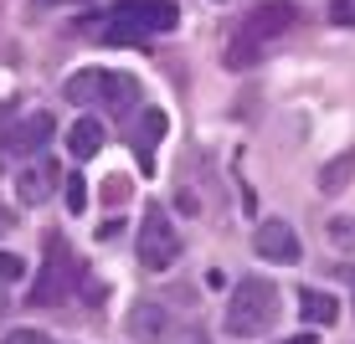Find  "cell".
Masks as SVG:
<instances>
[{
  "label": "cell",
  "mask_w": 355,
  "mask_h": 344,
  "mask_svg": "<svg viewBox=\"0 0 355 344\" xmlns=\"http://www.w3.org/2000/svg\"><path fill=\"white\" fill-rule=\"evenodd\" d=\"M52 114H42V108H36V114H26V118H16V124L10 129H0V150H10V154H42L46 150V139H52Z\"/></svg>",
  "instance_id": "ba28073f"
},
{
  "label": "cell",
  "mask_w": 355,
  "mask_h": 344,
  "mask_svg": "<svg viewBox=\"0 0 355 344\" xmlns=\"http://www.w3.org/2000/svg\"><path fill=\"white\" fill-rule=\"evenodd\" d=\"M103 201H108V206H124V201H129V180H124V175H108V180H103Z\"/></svg>",
  "instance_id": "9a60e30c"
},
{
  "label": "cell",
  "mask_w": 355,
  "mask_h": 344,
  "mask_svg": "<svg viewBox=\"0 0 355 344\" xmlns=\"http://www.w3.org/2000/svg\"><path fill=\"white\" fill-rule=\"evenodd\" d=\"M350 175H355V154H335V159L320 170V190H324V195H340V190L350 185Z\"/></svg>",
  "instance_id": "5bb4252c"
},
{
  "label": "cell",
  "mask_w": 355,
  "mask_h": 344,
  "mask_svg": "<svg viewBox=\"0 0 355 344\" xmlns=\"http://www.w3.org/2000/svg\"><path fill=\"white\" fill-rule=\"evenodd\" d=\"M62 93L72 98V103H83V108L103 103V108H114V114H124V108L139 103V82L124 78V72H103V67H83V72H72Z\"/></svg>",
  "instance_id": "5b68a950"
},
{
  "label": "cell",
  "mask_w": 355,
  "mask_h": 344,
  "mask_svg": "<svg viewBox=\"0 0 355 344\" xmlns=\"http://www.w3.org/2000/svg\"><path fill=\"white\" fill-rule=\"evenodd\" d=\"M293 21H299V10H293L288 0H268V6H258L248 21H242V31L232 36L227 67H252V62H263V52L293 26Z\"/></svg>",
  "instance_id": "7a4b0ae2"
},
{
  "label": "cell",
  "mask_w": 355,
  "mask_h": 344,
  "mask_svg": "<svg viewBox=\"0 0 355 344\" xmlns=\"http://www.w3.org/2000/svg\"><path fill=\"white\" fill-rule=\"evenodd\" d=\"M278 318V288L268 278H242L232 288V303H227V334L237 339H258L273 329Z\"/></svg>",
  "instance_id": "3957f363"
},
{
  "label": "cell",
  "mask_w": 355,
  "mask_h": 344,
  "mask_svg": "<svg viewBox=\"0 0 355 344\" xmlns=\"http://www.w3.org/2000/svg\"><path fill=\"white\" fill-rule=\"evenodd\" d=\"M258 252L273 257V262H299L304 242H299V231H293L288 221H263L258 226Z\"/></svg>",
  "instance_id": "30bf717a"
},
{
  "label": "cell",
  "mask_w": 355,
  "mask_h": 344,
  "mask_svg": "<svg viewBox=\"0 0 355 344\" xmlns=\"http://www.w3.org/2000/svg\"><path fill=\"white\" fill-rule=\"evenodd\" d=\"M299 314H304V324H314V329H329L340 318V309H335V298H329V293H320V288H304L299 293Z\"/></svg>",
  "instance_id": "4fadbf2b"
},
{
  "label": "cell",
  "mask_w": 355,
  "mask_h": 344,
  "mask_svg": "<svg viewBox=\"0 0 355 344\" xmlns=\"http://www.w3.org/2000/svg\"><path fill=\"white\" fill-rule=\"evenodd\" d=\"M10 226H16V216H10V211H6V206H0V237H6V231H10Z\"/></svg>",
  "instance_id": "ffe728a7"
},
{
  "label": "cell",
  "mask_w": 355,
  "mask_h": 344,
  "mask_svg": "<svg viewBox=\"0 0 355 344\" xmlns=\"http://www.w3.org/2000/svg\"><path fill=\"white\" fill-rule=\"evenodd\" d=\"M175 257H180V231H175V221H170L160 206H150L144 221H139V262L150 267V273H165Z\"/></svg>",
  "instance_id": "8992f818"
},
{
  "label": "cell",
  "mask_w": 355,
  "mask_h": 344,
  "mask_svg": "<svg viewBox=\"0 0 355 344\" xmlns=\"http://www.w3.org/2000/svg\"><path fill=\"white\" fill-rule=\"evenodd\" d=\"M129 334L139 339V344H206V339H196L191 329H180L175 318L160 309V303H134V314H129Z\"/></svg>",
  "instance_id": "52a82bcc"
},
{
  "label": "cell",
  "mask_w": 355,
  "mask_h": 344,
  "mask_svg": "<svg viewBox=\"0 0 355 344\" xmlns=\"http://www.w3.org/2000/svg\"><path fill=\"white\" fill-rule=\"evenodd\" d=\"M78 282H83V267H78V257H72L67 237L62 231H46V262L31 282V303L36 309H57V303H67L72 293H78Z\"/></svg>",
  "instance_id": "277c9868"
},
{
  "label": "cell",
  "mask_w": 355,
  "mask_h": 344,
  "mask_svg": "<svg viewBox=\"0 0 355 344\" xmlns=\"http://www.w3.org/2000/svg\"><path fill=\"white\" fill-rule=\"evenodd\" d=\"M67 150H72V159H93L98 150H103V124H98V118H78V124L67 129Z\"/></svg>",
  "instance_id": "7c38bea8"
},
{
  "label": "cell",
  "mask_w": 355,
  "mask_h": 344,
  "mask_svg": "<svg viewBox=\"0 0 355 344\" xmlns=\"http://www.w3.org/2000/svg\"><path fill=\"white\" fill-rule=\"evenodd\" d=\"M57 180H62V170H57L46 154H36V165H26L16 175V195L26 206H46V201H52V190H57Z\"/></svg>",
  "instance_id": "9c48e42d"
},
{
  "label": "cell",
  "mask_w": 355,
  "mask_h": 344,
  "mask_svg": "<svg viewBox=\"0 0 355 344\" xmlns=\"http://www.w3.org/2000/svg\"><path fill=\"white\" fill-rule=\"evenodd\" d=\"M175 21H180L175 0H119L98 21H83V31L98 42H144V36L175 31Z\"/></svg>",
  "instance_id": "6da1fadb"
},
{
  "label": "cell",
  "mask_w": 355,
  "mask_h": 344,
  "mask_svg": "<svg viewBox=\"0 0 355 344\" xmlns=\"http://www.w3.org/2000/svg\"><path fill=\"white\" fill-rule=\"evenodd\" d=\"M155 139H165V114H160V108H144L139 129H134V154H139L144 170L155 165Z\"/></svg>",
  "instance_id": "8fae6325"
},
{
  "label": "cell",
  "mask_w": 355,
  "mask_h": 344,
  "mask_svg": "<svg viewBox=\"0 0 355 344\" xmlns=\"http://www.w3.org/2000/svg\"><path fill=\"white\" fill-rule=\"evenodd\" d=\"M0 309H6V303H0Z\"/></svg>",
  "instance_id": "603a6c76"
},
{
  "label": "cell",
  "mask_w": 355,
  "mask_h": 344,
  "mask_svg": "<svg viewBox=\"0 0 355 344\" xmlns=\"http://www.w3.org/2000/svg\"><path fill=\"white\" fill-rule=\"evenodd\" d=\"M21 273H26V262H21L16 252H0V278H6V282H16Z\"/></svg>",
  "instance_id": "ac0fdd59"
},
{
  "label": "cell",
  "mask_w": 355,
  "mask_h": 344,
  "mask_svg": "<svg viewBox=\"0 0 355 344\" xmlns=\"http://www.w3.org/2000/svg\"><path fill=\"white\" fill-rule=\"evenodd\" d=\"M335 21L340 26H355V0H335Z\"/></svg>",
  "instance_id": "d6986e66"
},
{
  "label": "cell",
  "mask_w": 355,
  "mask_h": 344,
  "mask_svg": "<svg viewBox=\"0 0 355 344\" xmlns=\"http://www.w3.org/2000/svg\"><path fill=\"white\" fill-rule=\"evenodd\" d=\"M0 344H52V334H42V329H10Z\"/></svg>",
  "instance_id": "e0dca14e"
},
{
  "label": "cell",
  "mask_w": 355,
  "mask_h": 344,
  "mask_svg": "<svg viewBox=\"0 0 355 344\" xmlns=\"http://www.w3.org/2000/svg\"><path fill=\"white\" fill-rule=\"evenodd\" d=\"M36 6H88V0H36Z\"/></svg>",
  "instance_id": "44dd1931"
},
{
  "label": "cell",
  "mask_w": 355,
  "mask_h": 344,
  "mask_svg": "<svg viewBox=\"0 0 355 344\" xmlns=\"http://www.w3.org/2000/svg\"><path fill=\"white\" fill-rule=\"evenodd\" d=\"M288 344H314V334H299V339H288Z\"/></svg>",
  "instance_id": "7402d4cb"
},
{
  "label": "cell",
  "mask_w": 355,
  "mask_h": 344,
  "mask_svg": "<svg viewBox=\"0 0 355 344\" xmlns=\"http://www.w3.org/2000/svg\"><path fill=\"white\" fill-rule=\"evenodd\" d=\"M83 206H88V185H83V175H72V180H67V211L78 216Z\"/></svg>",
  "instance_id": "2e32d148"
}]
</instances>
